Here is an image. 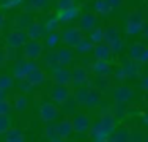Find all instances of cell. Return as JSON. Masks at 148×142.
Wrapping results in <instances>:
<instances>
[{
	"mask_svg": "<svg viewBox=\"0 0 148 142\" xmlns=\"http://www.w3.org/2000/svg\"><path fill=\"white\" fill-rule=\"evenodd\" d=\"M29 70H27V60L25 59H16V63L13 66V76L14 79H25Z\"/></svg>",
	"mask_w": 148,
	"mask_h": 142,
	"instance_id": "cell-21",
	"label": "cell"
},
{
	"mask_svg": "<svg viewBox=\"0 0 148 142\" xmlns=\"http://www.w3.org/2000/svg\"><path fill=\"white\" fill-rule=\"evenodd\" d=\"M143 24H145V19H143V14L139 11V10H131L128 13V17H126V35L129 37H134V35H140L142 33Z\"/></svg>",
	"mask_w": 148,
	"mask_h": 142,
	"instance_id": "cell-1",
	"label": "cell"
},
{
	"mask_svg": "<svg viewBox=\"0 0 148 142\" xmlns=\"http://www.w3.org/2000/svg\"><path fill=\"white\" fill-rule=\"evenodd\" d=\"M71 84L73 85H85V84H90V76H88V68L84 65L80 66H76L74 70H71Z\"/></svg>",
	"mask_w": 148,
	"mask_h": 142,
	"instance_id": "cell-8",
	"label": "cell"
},
{
	"mask_svg": "<svg viewBox=\"0 0 148 142\" xmlns=\"http://www.w3.org/2000/svg\"><path fill=\"white\" fill-rule=\"evenodd\" d=\"M93 57L95 59H101V60H109L112 55V49H110V46L107 44V43H98V44H95V48H93Z\"/></svg>",
	"mask_w": 148,
	"mask_h": 142,
	"instance_id": "cell-18",
	"label": "cell"
},
{
	"mask_svg": "<svg viewBox=\"0 0 148 142\" xmlns=\"http://www.w3.org/2000/svg\"><path fill=\"white\" fill-rule=\"evenodd\" d=\"M44 137L52 142H58L62 141L58 134V123H54V122H47L46 123V128H44Z\"/></svg>",
	"mask_w": 148,
	"mask_h": 142,
	"instance_id": "cell-24",
	"label": "cell"
},
{
	"mask_svg": "<svg viewBox=\"0 0 148 142\" xmlns=\"http://www.w3.org/2000/svg\"><path fill=\"white\" fill-rule=\"evenodd\" d=\"M112 95H114V99L115 101H120V103H128L129 99L134 97V90L129 85H118V87L114 88V92H112Z\"/></svg>",
	"mask_w": 148,
	"mask_h": 142,
	"instance_id": "cell-15",
	"label": "cell"
},
{
	"mask_svg": "<svg viewBox=\"0 0 148 142\" xmlns=\"http://www.w3.org/2000/svg\"><path fill=\"white\" fill-rule=\"evenodd\" d=\"M90 71L95 76H110L114 73V68L109 63V60H101V59H95V62L90 65Z\"/></svg>",
	"mask_w": 148,
	"mask_h": 142,
	"instance_id": "cell-7",
	"label": "cell"
},
{
	"mask_svg": "<svg viewBox=\"0 0 148 142\" xmlns=\"http://www.w3.org/2000/svg\"><path fill=\"white\" fill-rule=\"evenodd\" d=\"M25 32H27V37H29V40H41L43 37H46L44 24L36 22V21H33V22H32L30 26L25 28Z\"/></svg>",
	"mask_w": 148,
	"mask_h": 142,
	"instance_id": "cell-16",
	"label": "cell"
},
{
	"mask_svg": "<svg viewBox=\"0 0 148 142\" xmlns=\"http://www.w3.org/2000/svg\"><path fill=\"white\" fill-rule=\"evenodd\" d=\"M60 26H62V22H60V19L57 16H52V17H47L44 22V28H46V33H51V32H58Z\"/></svg>",
	"mask_w": 148,
	"mask_h": 142,
	"instance_id": "cell-37",
	"label": "cell"
},
{
	"mask_svg": "<svg viewBox=\"0 0 148 142\" xmlns=\"http://www.w3.org/2000/svg\"><path fill=\"white\" fill-rule=\"evenodd\" d=\"M44 63H46V66H47L51 71L55 70V68H58L60 63H58L57 49H49V52H47V54H46V57H44Z\"/></svg>",
	"mask_w": 148,
	"mask_h": 142,
	"instance_id": "cell-29",
	"label": "cell"
},
{
	"mask_svg": "<svg viewBox=\"0 0 148 142\" xmlns=\"http://www.w3.org/2000/svg\"><path fill=\"white\" fill-rule=\"evenodd\" d=\"M117 104H115V117H123L126 112V108H125V103H120V101H115Z\"/></svg>",
	"mask_w": 148,
	"mask_h": 142,
	"instance_id": "cell-49",
	"label": "cell"
},
{
	"mask_svg": "<svg viewBox=\"0 0 148 142\" xmlns=\"http://www.w3.org/2000/svg\"><path fill=\"white\" fill-rule=\"evenodd\" d=\"M29 106V101H27V97L25 93L24 95H16L14 99H13V109L17 112H24Z\"/></svg>",
	"mask_w": 148,
	"mask_h": 142,
	"instance_id": "cell-33",
	"label": "cell"
},
{
	"mask_svg": "<svg viewBox=\"0 0 148 142\" xmlns=\"http://www.w3.org/2000/svg\"><path fill=\"white\" fill-rule=\"evenodd\" d=\"M71 97V90H69V85H63V84H55L51 88V99L55 104L62 106L63 103Z\"/></svg>",
	"mask_w": 148,
	"mask_h": 142,
	"instance_id": "cell-6",
	"label": "cell"
},
{
	"mask_svg": "<svg viewBox=\"0 0 148 142\" xmlns=\"http://www.w3.org/2000/svg\"><path fill=\"white\" fill-rule=\"evenodd\" d=\"M27 79H29V82L33 85V87H38V85H43L46 82V79H47V74H46L44 70H41L40 66H38L36 70L30 71L29 74H27Z\"/></svg>",
	"mask_w": 148,
	"mask_h": 142,
	"instance_id": "cell-19",
	"label": "cell"
},
{
	"mask_svg": "<svg viewBox=\"0 0 148 142\" xmlns=\"http://www.w3.org/2000/svg\"><path fill=\"white\" fill-rule=\"evenodd\" d=\"M129 141H134V142H137V141H145V136H143V133L140 130H134L131 131V137H129Z\"/></svg>",
	"mask_w": 148,
	"mask_h": 142,
	"instance_id": "cell-50",
	"label": "cell"
},
{
	"mask_svg": "<svg viewBox=\"0 0 148 142\" xmlns=\"http://www.w3.org/2000/svg\"><path fill=\"white\" fill-rule=\"evenodd\" d=\"M19 90L22 92V93L27 95V93H30V92L33 90V85H32V84L29 82V79L25 77V79H21V81H19Z\"/></svg>",
	"mask_w": 148,
	"mask_h": 142,
	"instance_id": "cell-47",
	"label": "cell"
},
{
	"mask_svg": "<svg viewBox=\"0 0 148 142\" xmlns=\"http://www.w3.org/2000/svg\"><path fill=\"white\" fill-rule=\"evenodd\" d=\"M3 26H5V16H3L2 13H0V30L3 28Z\"/></svg>",
	"mask_w": 148,
	"mask_h": 142,
	"instance_id": "cell-58",
	"label": "cell"
},
{
	"mask_svg": "<svg viewBox=\"0 0 148 142\" xmlns=\"http://www.w3.org/2000/svg\"><path fill=\"white\" fill-rule=\"evenodd\" d=\"M73 133H74L73 119H63L62 122H58V134H60V137H62V141L68 139Z\"/></svg>",
	"mask_w": 148,
	"mask_h": 142,
	"instance_id": "cell-22",
	"label": "cell"
},
{
	"mask_svg": "<svg viewBox=\"0 0 148 142\" xmlns=\"http://www.w3.org/2000/svg\"><path fill=\"white\" fill-rule=\"evenodd\" d=\"M8 62V60H6V55H5V51H0V70L3 68V66H5V63Z\"/></svg>",
	"mask_w": 148,
	"mask_h": 142,
	"instance_id": "cell-55",
	"label": "cell"
},
{
	"mask_svg": "<svg viewBox=\"0 0 148 142\" xmlns=\"http://www.w3.org/2000/svg\"><path fill=\"white\" fill-rule=\"evenodd\" d=\"M14 85V76H10V74H0V88L3 90H10Z\"/></svg>",
	"mask_w": 148,
	"mask_h": 142,
	"instance_id": "cell-40",
	"label": "cell"
},
{
	"mask_svg": "<svg viewBox=\"0 0 148 142\" xmlns=\"http://www.w3.org/2000/svg\"><path fill=\"white\" fill-rule=\"evenodd\" d=\"M118 38H120V28L117 24H110L104 28V43L110 44L112 41L118 40Z\"/></svg>",
	"mask_w": 148,
	"mask_h": 142,
	"instance_id": "cell-27",
	"label": "cell"
},
{
	"mask_svg": "<svg viewBox=\"0 0 148 142\" xmlns=\"http://www.w3.org/2000/svg\"><path fill=\"white\" fill-rule=\"evenodd\" d=\"M106 2L112 6V10H114V8H120V6L125 5V0H106Z\"/></svg>",
	"mask_w": 148,
	"mask_h": 142,
	"instance_id": "cell-52",
	"label": "cell"
},
{
	"mask_svg": "<svg viewBox=\"0 0 148 142\" xmlns=\"http://www.w3.org/2000/svg\"><path fill=\"white\" fill-rule=\"evenodd\" d=\"M32 22H33V17H32L30 11H25V13L17 14V16L14 17V21H13V27H14V28H22V30H25V28L29 27Z\"/></svg>",
	"mask_w": 148,
	"mask_h": 142,
	"instance_id": "cell-23",
	"label": "cell"
},
{
	"mask_svg": "<svg viewBox=\"0 0 148 142\" xmlns=\"http://www.w3.org/2000/svg\"><path fill=\"white\" fill-rule=\"evenodd\" d=\"M129 137H131V131H129L126 126H120V128H117V130L110 134L109 141H114V142H128Z\"/></svg>",
	"mask_w": 148,
	"mask_h": 142,
	"instance_id": "cell-25",
	"label": "cell"
},
{
	"mask_svg": "<svg viewBox=\"0 0 148 142\" xmlns=\"http://www.w3.org/2000/svg\"><path fill=\"white\" fill-rule=\"evenodd\" d=\"M93 8H95V13H96L98 16H109L112 11V6L109 5L106 0H96Z\"/></svg>",
	"mask_w": 148,
	"mask_h": 142,
	"instance_id": "cell-31",
	"label": "cell"
},
{
	"mask_svg": "<svg viewBox=\"0 0 148 142\" xmlns=\"http://www.w3.org/2000/svg\"><path fill=\"white\" fill-rule=\"evenodd\" d=\"M101 99H103V92L93 85V87L88 88V98H87L85 106L87 108H96V106L101 104Z\"/></svg>",
	"mask_w": 148,
	"mask_h": 142,
	"instance_id": "cell-20",
	"label": "cell"
},
{
	"mask_svg": "<svg viewBox=\"0 0 148 142\" xmlns=\"http://www.w3.org/2000/svg\"><path fill=\"white\" fill-rule=\"evenodd\" d=\"M5 141L6 142H24L25 141V134L19 128H10L5 133Z\"/></svg>",
	"mask_w": 148,
	"mask_h": 142,
	"instance_id": "cell-28",
	"label": "cell"
},
{
	"mask_svg": "<svg viewBox=\"0 0 148 142\" xmlns=\"http://www.w3.org/2000/svg\"><path fill=\"white\" fill-rule=\"evenodd\" d=\"M112 74H114V77L118 81V82H125V81L128 79V74H126V71H125V68H123V66H118V68H115Z\"/></svg>",
	"mask_w": 148,
	"mask_h": 142,
	"instance_id": "cell-44",
	"label": "cell"
},
{
	"mask_svg": "<svg viewBox=\"0 0 148 142\" xmlns=\"http://www.w3.org/2000/svg\"><path fill=\"white\" fill-rule=\"evenodd\" d=\"M142 122H143V125L148 126V114H143L142 115Z\"/></svg>",
	"mask_w": 148,
	"mask_h": 142,
	"instance_id": "cell-59",
	"label": "cell"
},
{
	"mask_svg": "<svg viewBox=\"0 0 148 142\" xmlns=\"http://www.w3.org/2000/svg\"><path fill=\"white\" fill-rule=\"evenodd\" d=\"M79 13H80V10H79V6L76 5V6H71V8H68V10H58L57 17L60 19L62 24H68V22H71V21L77 19V17H79Z\"/></svg>",
	"mask_w": 148,
	"mask_h": 142,
	"instance_id": "cell-17",
	"label": "cell"
},
{
	"mask_svg": "<svg viewBox=\"0 0 148 142\" xmlns=\"http://www.w3.org/2000/svg\"><path fill=\"white\" fill-rule=\"evenodd\" d=\"M93 48H95V43L90 40H87L85 37L82 38V40L79 41V44L76 46V51L79 52V54H88V52H91L93 51Z\"/></svg>",
	"mask_w": 148,
	"mask_h": 142,
	"instance_id": "cell-34",
	"label": "cell"
},
{
	"mask_svg": "<svg viewBox=\"0 0 148 142\" xmlns=\"http://www.w3.org/2000/svg\"><path fill=\"white\" fill-rule=\"evenodd\" d=\"M73 125H74V133H79V134L88 133V130L91 126L90 117L87 114H77L73 119Z\"/></svg>",
	"mask_w": 148,
	"mask_h": 142,
	"instance_id": "cell-12",
	"label": "cell"
},
{
	"mask_svg": "<svg viewBox=\"0 0 148 142\" xmlns=\"http://www.w3.org/2000/svg\"><path fill=\"white\" fill-rule=\"evenodd\" d=\"M11 128V120L8 115H0V134H5Z\"/></svg>",
	"mask_w": 148,
	"mask_h": 142,
	"instance_id": "cell-43",
	"label": "cell"
},
{
	"mask_svg": "<svg viewBox=\"0 0 148 142\" xmlns=\"http://www.w3.org/2000/svg\"><path fill=\"white\" fill-rule=\"evenodd\" d=\"M139 62L142 63V65H147V63H148V46H145V49H143L142 55L139 57Z\"/></svg>",
	"mask_w": 148,
	"mask_h": 142,
	"instance_id": "cell-53",
	"label": "cell"
},
{
	"mask_svg": "<svg viewBox=\"0 0 148 142\" xmlns=\"http://www.w3.org/2000/svg\"><path fill=\"white\" fill-rule=\"evenodd\" d=\"M71 70L66 66H58V68L52 70V81L55 84H63V85H71Z\"/></svg>",
	"mask_w": 148,
	"mask_h": 142,
	"instance_id": "cell-10",
	"label": "cell"
},
{
	"mask_svg": "<svg viewBox=\"0 0 148 142\" xmlns=\"http://www.w3.org/2000/svg\"><path fill=\"white\" fill-rule=\"evenodd\" d=\"M0 99H8V93L3 88H0Z\"/></svg>",
	"mask_w": 148,
	"mask_h": 142,
	"instance_id": "cell-57",
	"label": "cell"
},
{
	"mask_svg": "<svg viewBox=\"0 0 148 142\" xmlns=\"http://www.w3.org/2000/svg\"><path fill=\"white\" fill-rule=\"evenodd\" d=\"M49 5V0H29L27 2V11H41Z\"/></svg>",
	"mask_w": 148,
	"mask_h": 142,
	"instance_id": "cell-38",
	"label": "cell"
},
{
	"mask_svg": "<svg viewBox=\"0 0 148 142\" xmlns=\"http://www.w3.org/2000/svg\"><path fill=\"white\" fill-rule=\"evenodd\" d=\"M140 87H142L145 92H148V74H145V76L142 77V81H140Z\"/></svg>",
	"mask_w": 148,
	"mask_h": 142,
	"instance_id": "cell-54",
	"label": "cell"
},
{
	"mask_svg": "<svg viewBox=\"0 0 148 142\" xmlns=\"http://www.w3.org/2000/svg\"><path fill=\"white\" fill-rule=\"evenodd\" d=\"M140 35H142V37L148 41V22L143 24V28H142V33H140Z\"/></svg>",
	"mask_w": 148,
	"mask_h": 142,
	"instance_id": "cell-56",
	"label": "cell"
},
{
	"mask_svg": "<svg viewBox=\"0 0 148 142\" xmlns=\"http://www.w3.org/2000/svg\"><path fill=\"white\" fill-rule=\"evenodd\" d=\"M24 0H5V2H2V8L5 10H14V8H19L21 5H22Z\"/></svg>",
	"mask_w": 148,
	"mask_h": 142,
	"instance_id": "cell-45",
	"label": "cell"
},
{
	"mask_svg": "<svg viewBox=\"0 0 148 142\" xmlns=\"http://www.w3.org/2000/svg\"><path fill=\"white\" fill-rule=\"evenodd\" d=\"M13 104L8 101V99H0V115H8L11 112Z\"/></svg>",
	"mask_w": 148,
	"mask_h": 142,
	"instance_id": "cell-46",
	"label": "cell"
},
{
	"mask_svg": "<svg viewBox=\"0 0 148 142\" xmlns=\"http://www.w3.org/2000/svg\"><path fill=\"white\" fill-rule=\"evenodd\" d=\"M60 37H62V43L65 46H68V48H76V46L79 44V41L82 40L85 35H84V32L80 27H68V28H65V30H62Z\"/></svg>",
	"mask_w": 148,
	"mask_h": 142,
	"instance_id": "cell-2",
	"label": "cell"
},
{
	"mask_svg": "<svg viewBox=\"0 0 148 142\" xmlns=\"http://www.w3.org/2000/svg\"><path fill=\"white\" fill-rule=\"evenodd\" d=\"M109 46H110V49H112V54L117 55L120 52H123V49H125V41H123L121 38H118V40L112 41Z\"/></svg>",
	"mask_w": 148,
	"mask_h": 142,
	"instance_id": "cell-42",
	"label": "cell"
},
{
	"mask_svg": "<svg viewBox=\"0 0 148 142\" xmlns=\"http://www.w3.org/2000/svg\"><path fill=\"white\" fill-rule=\"evenodd\" d=\"M99 122H101V126L104 128V131L109 136L117 130V117H115L110 111H107V109H104V111L101 112Z\"/></svg>",
	"mask_w": 148,
	"mask_h": 142,
	"instance_id": "cell-9",
	"label": "cell"
},
{
	"mask_svg": "<svg viewBox=\"0 0 148 142\" xmlns=\"http://www.w3.org/2000/svg\"><path fill=\"white\" fill-rule=\"evenodd\" d=\"M2 2H5V0H0V3H2Z\"/></svg>",
	"mask_w": 148,
	"mask_h": 142,
	"instance_id": "cell-60",
	"label": "cell"
},
{
	"mask_svg": "<svg viewBox=\"0 0 148 142\" xmlns=\"http://www.w3.org/2000/svg\"><path fill=\"white\" fill-rule=\"evenodd\" d=\"M40 119L43 120L44 123L47 122H54V120H57V117L60 115V109H58V104H55V103H51V101H46L43 104L40 106Z\"/></svg>",
	"mask_w": 148,
	"mask_h": 142,
	"instance_id": "cell-4",
	"label": "cell"
},
{
	"mask_svg": "<svg viewBox=\"0 0 148 142\" xmlns=\"http://www.w3.org/2000/svg\"><path fill=\"white\" fill-rule=\"evenodd\" d=\"M90 40L93 41L95 44H98V43H103V41H104V28L96 26L93 30L90 32Z\"/></svg>",
	"mask_w": 148,
	"mask_h": 142,
	"instance_id": "cell-39",
	"label": "cell"
},
{
	"mask_svg": "<svg viewBox=\"0 0 148 142\" xmlns=\"http://www.w3.org/2000/svg\"><path fill=\"white\" fill-rule=\"evenodd\" d=\"M96 26H98V14L96 13H85L80 16L79 27L82 28L84 33H90Z\"/></svg>",
	"mask_w": 148,
	"mask_h": 142,
	"instance_id": "cell-13",
	"label": "cell"
},
{
	"mask_svg": "<svg viewBox=\"0 0 148 142\" xmlns=\"http://www.w3.org/2000/svg\"><path fill=\"white\" fill-rule=\"evenodd\" d=\"M121 66L125 68L126 74H128V79L129 77H139L140 74H142V70H143V65L139 62V60L129 59V57L121 63Z\"/></svg>",
	"mask_w": 148,
	"mask_h": 142,
	"instance_id": "cell-11",
	"label": "cell"
},
{
	"mask_svg": "<svg viewBox=\"0 0 148 142\" xmlns=\"http://www.w3.org/2000/svg\"><path fill=\"white\" fill-rule=\"evenodd\" d=\"M27 41H29L27 32L22 30V28H14L11 33H8V37H6V41H5V46H6V48L19 49V48H22V46L25 44Z\"/></svg>",
	"mask_w": 148,
	"mask_h": 142,
	"instance_id": "cell-5",
	"label": "cell"
},
{
	"mask_svg": "<svg viewBox=\"0 0 148 142\" xmlns=\"http://www.w3.org/2000/svg\"><path fill=\"white\" fill-rule=\"evenodd\" d=\"M60 41H62V37H60L58 32H51V33L46 37V40H44V48L55 49L60 44Z\"/></svg>",
	"mask_w": 148,
	"mask_h": 142,
	"instance_id": "cell-32",
	"label": "cell"
},
{
	"mask_svg": "<svg viewBox=\"0 0 148 142\" xmlns=\"http://www.w3.org/2000/svg\"><path fill=\"white\" fill-rule=\"evenodd\" d=\"M95 87H98L101 92H107L112 87V81L109 76H96V81L93 82Z\"/></svg>",
	"mask_w": 148,
	"mask_h": 142,
	"instance_id": "cell-35",
	"label": "cell"
},
{
	"mask_svg": "<svg viewBox=\"0 0 148 142\" xmlns=\"http://www.w3.org/2000/svg\"><path fill=\"white\" fill-rule=\"evenodd\" d=\"M77 106H79V104H77V101H76V99L69 97V98H68V99H66V101L62 104V111L69 115V114H74V111H76V108H77Z\"/></svg>",
	"mask_w": 148,
	"mask_h": 142,
	"instance_id": "cell-41",
	"label": "cell"
},
{
	"mask_svg": "<svg viewBox=\"0 0 148 142\" xmlns=\"http://www.w3.org/2000/svg\"><path fill=\"white\" fill-rule=\"evenodd\" d=\"M71 6H76V0H58L57 10H68Z\"/></svg>",
	"mask_w": 148,
	"mask_h": 142,
	"instance_id": "cell-48",
	"label": "cell"
},
{
	"mask_svg": "<svg viewBox=\"0 0 148 142\" xmlns=\"http://www.w3.org/2000/svg\"><path fill=\"white\" fill-rule=\"evenodd\" d=\"M22 48H24L22 59H25V60H38L43 57L44 44L40 43V40H29Z\"/></svg>",
	"mask_w": 148,
	"mask_h": 142,
	"instance_id": "cell-3",
	"label": "cell"
},
{
	"mask_svg": "<svg viewBox=\"0 0 148 142\" xmlns=\"http://www.w3.org/2000/svg\"><path fill=\"white\" fill-rule=\"evenodd\" d=\"M5 55H6V60H16V57H17V54H16V51L17 49H14V48H6L5 46Z\"/></svg>",
	"mask_w": 148,
	"mask_h": 142,
	"instance_id": "cell-51",
	"label": "cell"
},
{
	"mask_svg": "<svg viewBox=\"0 0 148 142\" xmlns=\"http://www.w3.org/2000/svg\"><path fill=\"white\" fill-rule=\"evenodd\" d=\"M143 49H145V44L143 43H132L129 46V51H128V57L134 60H139V57L142 55Z\"/></svg>",
	"mask_w": 148,
	"mask_h": 142,
	"instance_id": "cell-36",
	"label": "cell"
},
{
	"mask_svg": "<svg viewBox=\"0 0 148 142\" xmlns=\"http://www.w3.org/2000/svg\"><path fill=\"white\" fill-rule=\"evenodd\" d=\"M57 55H58V63L60 66H68L73 63V52L69 48H58L57 49Z\"/></svg>",
	"mask_w": 148,
	"mask_h": 142,
	"instance_id": "cell-26",
	"label": "cell"
},
{
	"mask_svg": "<svg viewBox=\"0 0 148 142\" xmlns=\"http://www.w3.org/2000/svg\"><path fill=\"white\" fill-rule=\"evenodd\" d=\"M88 84L87 85H79L77 87V90L74 92V99L77 101V104L79 106H85L87 103V98H88Z\"/></svg>",
	"mask_w": 148,
	"mask_h": 142,
	"instance_id": "cell-30",
	"label": "cell"
},
{
	"mask_svg": "<svg viewBox=\"0 0 148 142\" xmlns=\"http://www.w3.org/2000/svg\"><path fill=\"white\" fill-rule=\"evenodd\" d=\"M88 137L91 141H95V142H106V141H109V137H110V136L104 131V128L101 126V122L98 120V122H95L93 125L90 126Z\"/></svg>",
	"mask_w": 148,
	"mask_h": 142,
	"instance_id": "cell-14",
	"label": "cell"
}]
</instances>
